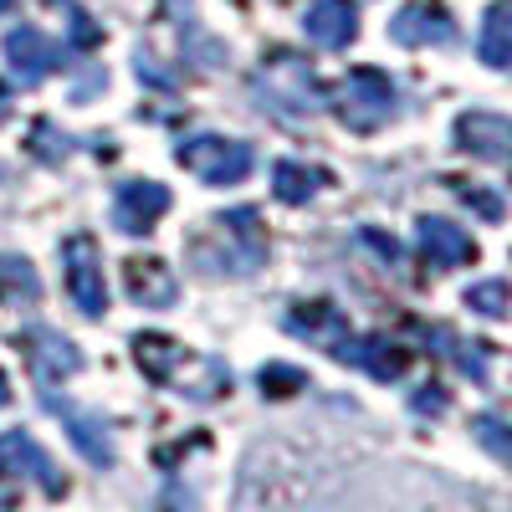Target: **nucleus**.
<instances>
[{"instance_id": "obj_15", "label": "nucleus", "mask_w": 512, "mask_h": 512, "mask_svg": "<svg viewBox=\"0 0 512 512\" xmlns=\"http://www.w3.org/2000/svg\"><path fill=\"white\" fill-rule=\"evenodd\" d=\"M323 185H328V175H323V169H313V164L282 159V164L272 169V195H277V200H287V205H303V200H313Z\"/></svg>"}, {"instance_id": "obj_22", "label": "nucleus", "mask_w": 512, "mask_h": 512, "mask_svg": "<svg viewBox=\"0 0 512 512\" xmlns=\"http://www.w3.org/2000/svg\"><path fill=\"white\" fill-rule=\"evenodd\" d=\"M103 31H98V21L93 16H82V11H72V41H98Z\"/></svg>"}, {"instance_id": "obj_11", "label": "nucleus", "mask_w": 512, "mask_h": 512, "mask_svg": "<svg viewBox=\"0 0 512 512\" xmlns=\"http://www.w3.org/2000/svg\"><path fill=\"white\" fill-rule=\"evenodd\" d=\"M303 31L318 41V47H349L354 31H359V6L354 0H313Z\"/></svg>"}, {"instance_id": "obj_24", "label": "nucleus", "mask_w": 512, "mask_h": 512, "mask_svg": "<svg viewBox=\"0 0 512 512\" xmlns=\"http://www.w3.org/2000/svg\"><path fill=\"white\" fill-rule=\"evenodd\" d=\"M6 400H11V379H6V374H0V405H6Z\"/></svg>"}, {"instance_id": "obj_5", "label": "nucleus", "mask_w": 512, "mask_h": 512, "mask_svg": "<svg viewBox=\"0 0 512 512\" xmlns=\"http://www.w3.org/2000/svg\"><path fill=\"white\" fill-rule=\"evenodd\" d=\"M62 267H67V292H72V308L103 318L108 313V287H103V262H98V246L93 236H67L62 246Z\"/></svg>"}, {"instance_id": "obj_1", "label": "nucleus", "mask_w": 512, "mask_h": 512, "mask_svg": "<svg viewBox=\"0 0 512 512\" xmlns=\"http://www.w3.org/2000/svg\"><path fill=\"white\" fill-rule=\"evenodd\" d=\"M256 98L282 108V113H313V108L328 103L313 67L303 57H292V52H272L262 67H256Z\"/></svg>"}, {"instance_id": "obj_4", "label": "nucleus", "mask_w": 512, "mask_h": 512, "mask_svg": "<svg viewBox=\"0 0 512 512\" xmlns=\"http://www.w3.org/2000/svg\"><path fill=\"white\" fill-rule=\"evenodd\" d=\"M216 251H226L210 272H256L267 262V236H262V221H256V210L251 205H231L221 210V221H216Z\"/></svg>"}, {"instance_id": "obj_20", "label": "nucleus", "mask_w": 512, "mask_h": 512, "mask_svg": "<svg viewBox=\"0 0 512 512\" xmlns=\"http://www.w3.org/2000/svg\"><path fill=\"white\" fill-rule=\"evenodd\" d=\"M482 57H487V62H507V57H512V11H507V6H497V11L487 16Z\"/></svg>"}, {"instance_id": "obj_2", "label": "nucleus", "mask_w": 512, "mask_h": 512, "mask_svg": "<svg viewBox=\"0 0 512 512\" xmlns=\"http://www.w3.org/2000/svg\"><path fill=\"white\" fill-rule=\"evenodd\" d=\"M180 164L190 175H200L205 185H241L256 164V149L241 139H221V134H200L180 144Z\"/></svg>"}, {"instance_id": "obj_26", "label": "nucleus", "mask_w": 512, "mask_h": 512, "mask_svg": "<svg viewBox=\"0 0 512 512\" xmlns=\"http://www.w3.org/2000/svg\"><path fill=\"white\" fill-rule=\"evenodd\" d=\"M6 6H11V0H0V11H6Z\"/></svg>"}, {"instance_id": "obj_6", "label": "nucleus", "mask_w": 512, "mask_h": 512, "mask_svg": "<svg viewBox=\"0 0 512 512\" xmlns=\"http://www.w3.org/2000/svg\"><path fill=\"white\" fill-rule=\"evenodd\" d=\"M169 205H175L169 185H159V180H128V185H118V195H113V226H118L123 236H149Z\"/></svg>"}, {"instance_id": "obj_7", "label": "nucleus", "mask_w": 512, "mask_h": 512, "mask_svg": "<svg viewBox=\"0 0 512 512\" xmlns=\"http://www.w3.org/2000/svg\"><path fill=\"white\" fill-rule=\"evenodd\" d=\"M62 62H67L62 41H52L47 31H36V26H16V31L6 36V67H11L21 82H41V77H52Z\"/></svg>"}, {"instance_id": "obj_16", "label": "nucleus", "mask_w": 512, "mask_h": 512, "mask_svg": "<svg viewBox=\"0 0 512 512\" xmlns=\"http://www.w3.org/2000/svg\"><path fill=\"white\" fill-rule=\"evenodd\" d=\"M420 246L431 251L436 267H456V262H466V256H472V241H466L451 221H441V216L420 221Z\"/></svg>"}, {"instance_id": "obj_23", "label": "nucleus", "mask_w": 512, "mask_h": 512, "mask_svg": "<svg viewBox=\"0 0 512 512\" xmlns=\"http://www.w3.org/2000/svg\"><path fill=\"white\" fill-rule=\"evenodd\" d=\"M6 113H11V93L0 88V123H6Z\"/></svg>"}, {"instance_id": "obj_13", "label": "nucleus", "mask_w": 512, "mask_h": 512, "mask_svg": "<svg viewBox=\"0 0 512 512\" xmlns=\"http://www.w3.org/2000/svg\"><path fill=\"white\" fill-rule=\"evenodd\" d=\"M395 41H415V47H420V41H451L456 36V21L436 6V0H420V6H405L400 16H395Z\"/></svg>"}, {"instance_id": "obj_21", "label": "nucleus", "mask_w": 512, "mask_h": 512, "mask_svg": "<svg viewBox=\"0 0 512 512\" xmlns=\"http://www.w3.org/2000/svg\"><path fill=\"white\" fill-rule=\"evenodd\" d=\"M262 390H267V395H287V390H303V369H287V364H267V369H262Z\"/></svg>"}, {"instance_id": "obj_3", "label": "nucleus", "mask_w": 512, "mask_h": 512, "mask_svg": "<svg viewBox=\"0 0 512 512\" xmlns=\"http://www.w3.org/2000/svg\"><path fill=\"white\" fill-rule=\"evenodd\" d=\"M333 113L344 118L349 128H374L395 113V93H390V77L374 72V67H359L338 82L333 93Z\"/></svg>"}, {"instance_id": "obj_19", "label": "nucleus", "mask_w": 512, "mask_h": 512, "mask_svg": "<svg viewBox=\"0 0 512 512\" xmlns=\"http://www.w3.org/2000/svg\"><path fill=\"white\" fill-rule=\"evenodd\" d=\"M26 144H31L36 159H47V164H62V159L72 154V139L62 134L57 123H47V118H36V123H31V139H26Z\"/></svg>"}, {"instance_id": "obj_12", "label": "nucleus", "mask_w": 512, "mask_h": 512, "mask_svg": "<svg viewBox=\"0 0 512 512\" xmlns=\"http://www.w3.org/2000/svg\"><path fill=\"white\" fill-rule=\"evenodd\" d=\"M123 282H128V297L144 303V308H169L175 303V277H169V262H159V256H128Z\"/></svg>"}, {"instance_id": "obj_25", "label": "nucleus", "mask_w": 512, "mask_h": 512, "mask_svg": "<svg viewBox=\"0 0 512 512\" xmlns=\"http://www.w3.org/2000/svg\"><path fill=\"white\" fill-rule=\"evenodd\" d=\"M47 6H67V0H47Z\"/></svg>"}, {"instance_id": "obj_8", "label": "nucleus", "mask_w": 512, "mask_h": 512, "mask_svg": "<svg viewBox=\"0 0 512 512\" xmlns=\"http://www.w3.org/2000/svg\"><path fill=\"white\" fill-rule=\"evenodd\" d=\"M26 359H31L36 379H41V390H52V384H62V379H72L82 369V349L57 328H31L26 333Z\"/></svg>"}, {"instance_id": "obj_18", "label": "nucleus", "mask_w": 512, "mask_h": 512, "mask_svg": "<svg viewBox=\"0 0 512 512\" xmlns=\"http://www.w3.org/2000/svg\"><path fill=\"white\" fill-rule=\"evenodd\" d=\"M134 359L144 364L149 379H169V369L180 364V344H169L164 333H139L134 338Z\"/></svg>"}, {"instance_id": "obj_10", "label": "nucleus", "mask_w": 512, "mask_h": 512, "mask_svg": "<svg viewBox=\"0 0 512 512\" xmlns=\"http://www.w3.org/2000/svg\"><path fill=\"white\" fill-rule=\"evenodd\" d=\"M41 405H47V410L67 425L72 446L88 456L93 466H113V441H108V431H103V420H98V415L77 410V405H67V400H57V395H47V390H41Z\"/></svg>"}, {"instance_id": "obj_14", "label": "nucleus", "mask_w": 512, "mask_h": 512, "mask_svg": "<svg viewBox=\"0 0 512 512\" xmlns=\"http://www.w3.org/2000/svg\"><path fill=\"white\" fill-rule=\"evenodd\" d=\"M287 328L297 338H308V344H338V333H344V318H338V308L328 303V297H313V303H297L287 313Z\"/></svg>"}, {"instance_id": "obj_17", "label": "nucleus", "mask_w": 512, "mask_h": 512, "mask_svg": "<svg viewBox=\"0 0 512 512\" xmlns=\"http://www.w3.org/2000/svg\"><path fill=\"white\" fill-rule=\"evenodd\" d=\"M456 139H461L466 149H477V154H507V149H512V123L472 113V118H461Z\"/></svg>"}, {"instance_id": "obj_9", "label": "nucleus", "mask_w": 512, "mask_h": 512, "mask_svg": "<svg viewBox=\"0 0 512 512\" xmlns=\"http://www.w3.org/2000/svg\"><path fill=\"white\" fill-rule=\"evenodd\" d=\"M0 466H6V472H16V477H31L36 487H47L52 497L67 492V482H62V472H57V461L36 446L31 431H6V436H0Z\"/></svg>"}]
</instances>
